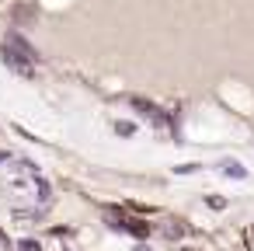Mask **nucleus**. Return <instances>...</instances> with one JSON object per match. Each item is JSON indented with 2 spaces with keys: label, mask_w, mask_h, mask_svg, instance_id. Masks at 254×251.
I'll return each instance as SVG.
<instances>
[{
  "label": "nucleus",
  "mask_w": 254,
  "mask_h": 251,
  "mask_svg": "<svg viewBox=\"0 0 254 251\" xmlns=\"http://www.w3.org/2000/svg\"><path fill=\"white\" fill-rule=\"evenodd\" d=\"M0 192L14 202V213L42 209L53 199V188H49L46 174L32 161H14L7 154H0Z\"/></svg>",
  "instance_id": "1"
},
{
  "label": "nucleus",
  "mask_w": 254,
  "mask_h": 251,
  "mask_svg": "<svg viewBox=\"0 0 254 251\" xmlns=\"http://www.w3.org/2000/svg\"><path fill=\"white\" fill-rule=\"evenodd\" d=\"M0 60H4L14 74H21V77H32L35 74V49L21 35H11L4 46H0Z\"/></svg>",
  "instance_id": "2"
},
{
  "label": "nucleus",
  "mask_w": 254,
  "mask_h": 251,
  "mask_svg": "<svg viewBox=\"0 0 254 251\" xmlns=\"http://www.w3.org/2000/svg\"><path fill=\"white\" fill-rule=\"evenodd\" d=\"M126 101H129V108H136V112H139V115H146L150 122H157V126H167V115H164V112H160L153 101H146V98H139V94H129Z\"/></svg>",
  "instance_id": "3"
},
{
  "label": "nucleus",
  "mask_w": 254,
  "mask_h": 251,
  "mask_svg": "<svg viewBox=\"0 0 254 251\" xmlns=\"http://www.w3.org/2000/svg\"><path fill=\"white\" fill-rule=\"evenodd\" d=\"M108 223H112L115 230L136 234V237H146V234H150V230H146V223H139V220H126V216H119V209H108Z\"/></svg>",
  "instance_id": "4"
},
{
  "label": "nucleus",
  "mask_w": 254,
  "mask_h": 251,
  "mask_svg": "<svg viewBox=\"0 0 254 251\" xmlns=\"http://www.w3.org/2000/svg\"><path fill=\"white\" fill-rule=\"evenodd\" d=\"M223 174H230V178H237V181H247V167L244 164H237V161H219L216 164Z\"/></svg>",
  "instance_id": "5"
},
{
  "label": "nucleus",
  "mask_w": 254,
  "mask_h": 251,
  "mask_svg": "<svg viewBox=\"0 0 254 251\" xmlns=\"http://www.w3.org/2000/svg\"><path fill=\"white\" fill-rule=\"evenodd\" d=\"M136 129H139V126H136V122H129V119H122V122H115V133H119V136H132Z\"/></svg>",
  "instance_id": "6"
},
{
  "label": "nucleus",
  "mask_w": 254,
  "mask_h": 251,
  "mask_svg": "<svg viewBox=\"0 0 254 251\" xmlns=\"http://www.w3.org/2000/svg\"><path fill=\"white\" fill-rule=\"evenodd\" d=\"M205 202H209V206H212V209H223V206H226V199H223V195H209V199H205Z\"/></svg>",
  "instance_id": "7"
},
{
  "label": "nucleus",
  "mask_w": 254,
  "mask_h": 251,
  "mask_svg": "<svg viewBox=\"0 0 254 251\" xmlns=\"http://www.w3.org/2000/svg\"><path fill=\"white\" fill-rule=\"evenodd\" d=\"M0 248H4V234H0Z\"/></svg>",
  "instance_id": "8"
}]
</instances>
